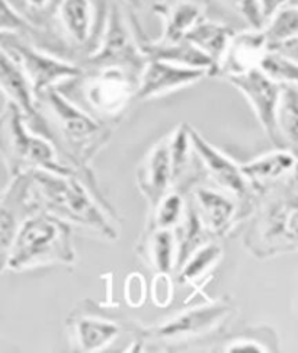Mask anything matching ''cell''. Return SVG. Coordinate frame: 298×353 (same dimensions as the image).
<instances>
[{
    "instance_id": "obj_1",
    "label": "cell",
    "mask_w": 298,
    "mask_h": 353,
    "mask_svg": "<svg viewBox=\"0 0 298 353\" xmlns=\"http://www.w3.org/2000/svg\"><path fill=\"white\" fill-rule=\"evenodd\" d=\"M28 127L48 140L59 160L80 174H90L89 163L112 139V125L92 117L57 88L37 101V115Z\"/></svg>"
},
{
    "instance_id": "obj_2",
    "label": "cell",
    "mask_w": 298,
    "mask_h": 353,
    "mask_svg": "<svg viewBox=\"0 0 298 353\" xmlns=\"http://www.w3.org/2000/svg\"><path fill=\"white\" fill-rule=\"evenodd\" d=\"M30 198L35 210H43L106 240L115 241L118 232L114 210L103 199L95 181L79 174L50 170L28 172Z\"/></svg>"
},
{
    "instance_id": "obj_3",
    "label": "cell",
    "mask_w": 298,
    "mask_h": 353,
    "mask_svg": "<svg viewBox=\"0 0 298 353\" xmlns=\"http://www.w3.org/2000/svg\"><path fill=\"white\" fill-rule=\"evenodd\" d=\"M243 246L257 259L295 253L298 249V189L295 172L257 195Z\"/></svg>"
},
{
    "instance_id": "obj_4",
    "label": "cell",
    "mask_w": 298,
    "mask_h": 353,
    "mask_svg": "<svg viewBox=\"0 0 298 353\" xmlns=\"http://www.w3.org/2000/svg\"><path fill=\"white\" fill-rule=\"evenodd\" d=\"M76 250L72 225L47 211L37 210L25 216L12 240L6 268L13 272L50 266L74 265Z\"/></svg>"
},
{
    "instance_id": "obj_5",
    "label": "cell",
    "mask_w": 298,
    "mask_h": 353,
    "mask_svg": "<svg viewBox=\"0 0 298 353\" xmlns=\"http://www.w3.org/2000/svg\"><path fill=\"white\" fill-rule=\"evenodd\" d=\"M0 157L12 178L32 170H50L93 181L92 174H80L63 165L52 144L28 127L21 108L10 101L0 112Z\"/></svg>"
},
{
    "instance_id": "obj_6",
    "label": "cell",
    "mask_w": 298,
    "mask_h": 353,
    "mask_svg": "<svg viewBox=\"0 0 298 353\" xmlns=\"http://www.w3.org/2000/svg\"><path fill=\"white\" fill-rule=\"evenodd\" d=\"M139 74L119 67L83 70L80 80V92L88 111L105 124L114 125L123 119L131 102L135 101L139 86Z\"/></svg>"
},
{
    "instance_id": "obj_7",
    "label": "cell",
    "mask_w": 298,
    "mask_h": 353,
    "mask_svg": "<svg viewBox=\"0 0 298 353\" xmlns=\"http://www.w3.org/2000/svg\"><path fill=\"white\" fill-rule=\"evenodd\" d=\"M111 0H51L47 9L63 46L83 59L98 48Z\"/></svg>"
},
{
    "instance_id": "obj_8",
    "label": "cell",
    "mask_w": 298,
    "mask_h": 353,
    "mask_svg": "<svg viewBox=\"0 0 298 353\" xmlns=\"http://www.w3.org/2000/svg\"><path fill=\"white\" fill-rule=\"evenodd\" d=\"M0 47L19 64L30 81L35 101L47 89L57 88L63 81H72L83 74L79 64L54 56L17 34H0Z\"/></svg>"
},
{
    "instance_id": "obj_9",
    "label": "cell",
    "mask_w": 298,
    "mask_h": 353,
    "mask_svg": "<svg viewBox=\"0 0 298 353\" xmlns=\"http://www.w3.org/2000/svg\"><path fill=\"white\" fill-rule=\"evenodd\" d=\"M146 63L147 57L140 50L137 35L126 21L123 9L111 2L98 48L79 65L83 70L119 67L140 76Z\"/></svg>"
},
{
    "instance_id": "obj_10",
    "label": "cell",
    "mask_w": 298,
    "mask_h": 353,
    "mask_svg": "<svg viewBox=\"0 0 298 353\" xmlns=\"http://www.w3.org/2000/svg\"><path fill=\"white\" fill-rule=\"evenodd\" d=\"M188 131L191 144L201 161L202 169L206 172V178L219 186L221 191L239 201L243 216L246 220L253 210L257 196L245 174L241 173L240 165L221 153L219 148L211 145L191 125H189Z\"/></svg>"
},
{
    "instance_id": "obj_11",
    "label": "cell",
    "mask_w": 298,
    "mask_h": 353,
    "mask_svg": "<svg viewBox=\"0 0 298 353\" xmlns=\"http://www.w3.org/2000/svg\"><path fill=\"white\" fill-rule=\"evenodd\" d=\"M235 314L233 305L227 301H217L191 308L157 325L143 330V337L159 342H185L207 336L217 330Z\"/></svg>"
},
{
    "instance_id": "obj_12",
    "label": "cell",
    "mask_w": 298,
    "mask_h": 353,
    "mask_svg": "<svg viewBox=\"0 0 298 353\" xmlns=\"http://www.w3.org/2000/svg\"><path fill=\"white\" fill-rule=\"evenodd\" d=\"M224 79L230 85H233L237 90H240L243 97L249 101L257 121L261 122L270 143L277 148H284L278 137L275 122L277 105L282 85L270 80L257 67L237 74H227Z\"/></svg>"
},
{
    "instance_id": "obj_13",
    "label": "cell",
    "mask_w": 298,
    "mask_h": 353,
    "mask_svg": "<svg viewBox=\"0 0 298 353\" xmlns=\"http://www.w3.org/2000/svg\"><path fill=\"white\" fill-rule=\"evenodd\" d=\"M188 195L211 239L227 236L245 220L239 201L221 189L201 183Z\"/></svg>"
},
{
    "instance_id": "obj_14",
    "label": "cell",
    "mask_w": 298,
    "mask_h": 353,
    "mask_svg": "<svg viewBox=\"0 0 298 353\" xmlns=\"http://www.w3.org/2000/svg\"><path fill=\"white\" fill-rule=\"evenodd\" d=\"M207 76L208 72L204 69L147 59V63L139 77L135 99L146 101L165 97L170 92L191 86Z\"/></svg>"
},
{
    "instance_id": "obj_15",
    "label": "cell",
    "mask_w": 298,
    "mask_h": 353,
    "mask_svg": "<svg viewBox=\"0 0 298 353\" xmlns=\"http://www.w3.org/2000/svg\"><path fill=\"white\" fill-rule=\"evenodd\" d=\"M189 125L181 124L169 135V154L172 166V189L182 195H188L206 178L201 161L189 139Z\"/></svg>"
},
{
    "instance_id": "obj_16",
    "label": "cell",
    "mask_w": 298,
    "mask_h": 353,
    "mask_svg": "<svg viewBox=\"0 0 298 353\" xmlns=\"http://www.w3.org/2000/svg\"><path fill=\"white\" fill-rule=\"evenodd\" d=\"M137 185L150 210L172 191L169 137L159 141L148 150L137 170Z\"/></svg>"
},
{
    "instance_id": "obj_17",
    "label": "cell",
    "mask_w": 298,
    "mask_h": 353,
    "mask_svg": "<svg viewBox=\"0 0 298 353\" xmlns=\"http://www.w3.org/2000/svg\"><path fill=\"white\" fill-rule=\"evenodd\" d=\"M67 327L79 352H99L110 346L121 333V325L97 314L73 313Z\"/></svg>"
},
{
    "instance_id": "obj_18",
    "label": "cell",
    "mask_w": 298,
    "mask_h": 353,
    "mask_svg": "<svg viewBox=\"0 0 298 353\" xmlns=\"http://www.w3.org/2000/svg\"><path fill=\"white\" fill-rule=\"evenodd\" d=\"M297 157L290 148H277L275 152L257 157L245 165H240L241 173L252 185L253 191L261 195L268 188L287 178L295 172Z\"/></svg>"
},
{
    "instance_id": "obj_19",
    "label": "cell",
    "mask_w": 298,
    "mask_h": 353,
    "mask_svg": "<svg viewBox=\"0 0 298 353\" xmlns=\"http://www.w3.org/2000/svg\"><path fill=\"white\" fill-rule=\"evenodd\" d=\"M266 38L262 30L243 31L232 37L217 76L237 74L257 67L266 51Z\"/></svg>"
},
{
    "instance_id": "obj_20",
    "label": "cell",
    "mask_w": 298,
    "mask_h": 353,
    "mask_svg": "<svg viewBox=\"0 0 298 353\" xmlns=\"http://www.w3.org/2000/svg\"><path fill=\"white\" fill-rule=\"evenodd\" d=\"M0 90L3 92L8 101L21 108L26 122L37 115V101L28 79L9 54L0 47Z\"/></svg>"
},
{
    "instance_id": "obj_21",
    "label": "cell",
    "mask_w": 298,
    "mask_h": 353,
    "mask_svg": "<svg viewBox=\"0 0 298 353\" xmlns=\"http://www.w3.org/2000/svg\"><path fill=\"white\" fill-rule=\"evenodd\" d=\"M139 47L147 59L163 60L175 64L195 67V69H204L208 76L214 74V64L199 51L195 46L188 43L186 39L176 41V43H165V41H146L139 39Z\"/></svg>"
},
{
    "instance_id": "obj_22",
    "label": "cell",
    "mask_w": 298,
    "mask_h": 353,
    "mask_svg": "<svg viewBox=\"0 0 298 353\" xmlns=\"http://www.w3.org/2000/svg\"><path fill=\"white\" fill-rule=\"evenodd\" d=\"M155 12L163 18L165 30L159 41L176 43L183 39L192 26L204 19V8L195 0H172L170 3H156Z\"/></svg>"
},
{
    "instance_id": "obj_23",
    "label": "cell",
    "mask_w": 298,
    "mask_h": 353,
    "mask_svg": "<svg viewBox=\"0 0 298 353\" xmlns=\"http://www.w3.org/2000/svg\"><path fill=\"white\" fill-rule=\"evenodd\" d=\"M137 252L156 274L170 275L176 259L173 228H146L137 244Z\"/></svg>"
},
{
    "instance_id": "obj_24",
    "label": "cell",
    "mask_w": 298,
    "mask_h": 353,
    "mask_svg": "<svg viewBox=\"0 0 298 353\" xmlns=\"http://www.w3.org/2000/svg\"><path fill=\"white\" fill-rule=\"evenodd\" d=\"M235 35L233 28L228 25L212 22L208 19H201L197 22L191 30L186 32L183 39L195 46L202 51L214 64V74L219 73V67L226 54L230 39Z\"/></svg>"
},
{
    "instance_id": "obj_25",
    "label": "cell",
    "mask_w": 298,
    "mask_h": 353,
    "mask_svg": "<svg viewBox=\"0 0 298 353\" xmlns=\"http://www.w3.org/2000/svg\"><path fill=\"white\" fill-rule=\"evenodd\" d=\"M173 233L176 240V259L173 272H176L198 248L211 240V236L207 233L189 195L185 196L183 216L179 224L173 228Z\"/></svg>"
},
{
    "instance_id": "obj_26",
    "label": "cell",
    "mask_w": 298,
    "mask_h": 353,
    "mask_svg": "<svg viewBox=\"0 0 298 353\" xmlns=\"http://www.w3.org/2000/svg\"><path fill=\"white\" fill-rule=\"evenodd\" d=\"M278 137L284 148L294 150L298 143V90L297 85H282L275 112Z\"/></svg>"
},
{
    "instance_id": "obj_27",
    "label": "cell",
    "mask_w": 298,
    "mask_h": 353,
    "mask_svg": "<svg viewBox=\"0 0 298 353\" xmlns=\"http://www.w3.org/2000/svg\"><path fill=\"white\" fill-rule=\"evenodd\" d=\"M223 249L220 244L211 240L207 241L189 256L185 263L176 270V279L179 283H194L219 263Z\"/></svg>"
},
{
    "instance_id": "obj_28",
    "label": "cell",
    "mask_w": 298,
    "mask_h": 353,
    "mask_svg": "<svg viewBox=\"0 0 298 353\" xmlns=\"http://www.w3.org/2000/svg\"><path fill=\"white\" fill-rule=\"evenodd\" d=\"M266 43L277 44L281 41L297 38L298 35V9L294 2L281 6L270 15L262 28ZM266 44V46H268Z\"/></svg>"
},
{
    "instance_id": "obj_29",
    "label": "cell",
    "mask_w": 298,
    "mask_h": 353,
    "mask_svg": "<svg viewBox=\"0 0 298 353\" xmlns=\"http://www.w3.org/2000/svg\"><path fill=\"white\" fill-rule=\"evenodd\" d=\"M185 196L173 189L169 191L150 210V219L146 228H175L178 225L185 211Z\"/></svg>"
},
{
    "instance_id": "obj_30",
    "label": "cell",
    "mask_w": 298,
    "mask_h": 353,
    "mask_svg": "<svg viewBox=\"0 0 298 353\" xmlns=\"http://www.w3.org/2000/svg\"><path fill=\"white\" fill-rule=\"evenodd\" d=\"M259 69L270 80L279 85H297L298 80V65L297 60L282 56L277 51L266 50L264 56L257 63Z\"/></svg>"
},
{
    "instance_id": "obj_31",
    "label": "cell",
    "mask_w": 298,
    "mask_h": 353,
    "mask_svg": "<svg viewBox=\"0 0 298 353\" xmlns=\"http://www.w3.org/2000/svg\"><path fill=\"white\" fill-rule=\"evenodd\" d=\"M0 34H17L26 39L31 38V43H37L43 31L13 8L9 0H0Z\"/></svg>"
},
{
    "instance_id": "obj_32",
    "label": "cell",
    "mask_w": 298,
    "mask_h": 353,
    "mask_svg": "<svg viewBox=\"0 0 298 353\" xmlns=\"http://www.w3.org/2000/svg\"><path fill=\"white\" fill-rule=\"evenodd\" d=\"M228 9H232L236 15L245 21L250 30L264 28V13L259 5V0H224Z\"/></svg>"
},
{
    "instance_id": "obj_33",
    "label": "cell",
    "mask_w": 298,
    "mask_h": 353,
    "mask_svg": "<svg viewBox=\"0 0 298 353\" xmlns=\"http://www.w3.org/2000/svg\"><path fill=\"white\" fill-rule=\"evenodd\" d=\"M147 290L146 281L140 274H131L126 282V300L131 307H140L144 303Z\"/></svg>"
},
{
    "instance_id": "obj_34",
    "label": "cell",
    "mask_w": 298,
    "mask_h": 353,
    "mask_svg": "<svg viewBox=\"0 0 298 353\" xmlns=\"http://www.w3.org/2000/svg\"><path fill=\"white\" fill-rule=\"evenodd\" d=\"M168 274H156L153 281V301L159 307H166L172 300V281Z\"/></svg>"
},
{
    "instance_id": "obj_35",
    "label": "cell",
    "mask_w": 298,
    "mask_h": 353,
    "mask_svg": "<svg viewBox=\"0 0 298 353\" xmlns=\"http://www.w3.org/2000/svg\"><path fill=\"white\" fill-rule=\"evenodd\" d=\"M226 352L236 353V352H270L266 345H262L256 341L255 337H239L235 339L232 343H228L224 349Z\"/></svg>"
},
{
    "instance_id": "obj_36",
    "label": "cell",
    "mask_w": 298,
    "mask_h": 353,
    "mask_svg": "<svg viewBox=\"0 0 298 353\" xmlns=\"http://www.w3.org/2000/svg\"><path fill=\"white\" fill-rule=\"evenodd\" d=\"M292 2V0H259V5L264 13V19L266 21L274 12H277L281 6Z\"/></svg>"
},
{
    "instance_id": "obj_37",
    "label": "cell",
    "mask_w": 298,
    "mask_h": 353,
    "mask_svg": "<svg viewBox=\"0 0 298 353\" xmlns=\"http://www.w3.org/2000/svg\"><path fill=\"white\" fill-rule=\"evenodd\" d=\"M22 2L34 12H47L51 0H22Z\"/></svg>"
},
{
    "instance_id": "obj_38",
    "label": "cell",
    "mask_w": 298,
    "mask_h": 353,
    "mask_svg": "<svg viewBox=\"0 0 298 353\" xmlns=\"http://www.w3.org/2000/svg\"><path fill=\"white\" fill-rule=\"evenodd\" d=\"M8 253H9V246L2 240V237H0V274H2L3 269L6 268Z\"/></svg>"
},
{
    "instance_id": "obj_39",
    "label": "cell",
    "mask_w": 298,
    "mask_h": 353,
    "mask_svg": "<svg viewBox=\"0 0 298 353\" xmlns=\"http://www.w3.org/2000/svg\"><path fill=\"white\" fill-rule=\"evenodd\" d=\"M124 2L135 9H140L141 8V0H124Z\"/></svg>"
}]
</instances>
